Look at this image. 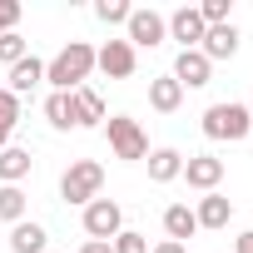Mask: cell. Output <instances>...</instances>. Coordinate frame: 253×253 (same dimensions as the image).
Masks as SVG:
<instances>
[{"instance_id": "1", "label": "cell", "mask_w": 253, "mask_h": 253, "mask_svg": "<svg viewBox=\"0 0 253 253\" xmlns=\"http://www.w3.org/2000/svg\"><path fill=\"white\" fill-rule=\"evenodd\" d=\"M89 70H94V45L70 40V45L45 65V84H55V94H75V89L89 80Z\"/></svg>"}, {"instance_id": "2", "label": "cell", "mask_w": 253, "mask_h": 253, "mask_svg": "<svg viewBox=\"0 0 253 253\" xmlns=\"http://www.w3.org/2000/svg\"><path fill=\"white\" fill-rule=\"evenodd\" d=\"M248 129H253L248 104H209V109H204V134H209V139L238 144V139H248Z\"/></svg>"}, {"instance_id": "3", "label": "cell", "mask_w": 253, "mask_h": 253, "mask_svg": "<svg viewBox=\"0 0 253 253\" xmlns=\"http://www.w3.org/2000/svg\"><path fill=\"white\" fill-rule=\"evenodd\" d=\"M99 189H104V169L94 159H75L65 169V179H60V199L65 204H94Z\"/></svg>"}, {"instance_id": "4", "label": "cell", "mask_w": 253, "mask_h": 253, "mask_svg": "<svg viewBox=\"0 0 253 253\" xmlns=\"http://www.w3.org/2000/svg\"><path fill=\"white\" fill-rule=\"evenodd\" d=\"M104 134H109V149H114L124 164L149 159V139H144V129H139V119H129V114H114V119H104Z\"/></svg>"}, {"instance_id": "5", "label": "cell", "mask_w": 253, "mask_h": 253, "mask_svg": "<svg viewBox=\"0 0 253 253\" xmlns=\"http://www.w3.org/2000/svg\"><path fill=\"white\" fill-rule=\"evenodd\" d=\"M119 228H124V209H119L114 199H94V204H84V233H89V238L109 243Z\"/></svg>"}, {"instance_id": "6", "label": "cell", "mask_w": 253, "mask_h": 253, "mask_svg": "<svg viewBox=\"0 0 253 253\" xmlns=\"http://www.w3.org/2000/svg\"><path fill=\"white\" fill-rule=\"evenodd\" d=\"M164 25H169V40H179L184 50H199V45H204V30H209L204 15H199V5H179Z\"/></svg>"}, {"instance_id": "7", "label": "cell", "mask_w": 253, "mask_h": 253, "mask_svg": "<svg viewBox=\"0 0 253 253\" xmlns=\"http://www.w3.org/2000/svg\"><path fill=\"white\" fill-rule=\"evenodd\" d=\"M94 65H99L109 80H129V75H134V45H129V40H104V45L94 50Z\"/></svg>"}, {"instance_id": "8", "label": "cell", "mask_w": 253, "mask_h": 253, "mask_svg": "<svg viewBox=\"0 0 253 253\" xmlns=\"http://www.w3.org/2000/svg\"><path fill=\"white\" fill-rule=\"evenodd\" d=\"M124 25H129V45H144V50H154V45L169 40V25H164L159 10H134Z\"/></svg>"}, {"instance_id": "9", "label": "cell", "mask_w": 253, "mask_h": 253, "mask_svg": "<svg viewBox=\"0 0 253 253\" xmlns=\"http://www.w3.org/2000/svg\"><path fill=\"white\" fill-rule=\"evenodd\" d=\"M179 179H189V189H204V194H213V189L223 184V159H213V154H189Z\"/></svg>"}, {"instance_id": "10", "label": "cell", "mask_w": 253, "mask_h": 253, "mask_svg": "<svg viewBox=\"0 0 253 253\" xmlns=\"http://www.w3.org/2000/svg\"><path fill=\"white\" fill-rule=\"evenodd\" d=\"M199 55H204L209 65H213V60H233V55H238V30H233V20H228V25H209Z\"/></svg>"}, {"instance_id": "11", "label": "cell", "mask_w": 253, "mask_h": 253, "mask_svg": "<svg viewBox=\"0 0 253 253\" xmlns=\"http://www.w3.org/2000/svg\"><path fill=\"white\" fill-rule=\"evenodd\" d=\"M184 89H204L209 84V75H213V65L199 55V50H179V60H174V70H169Z\"/></svg>"}, {"instance_id": "12", "label": "cell", "mask_w": 253, "mask_h": 253, "mask_svg": "<svg viewBox=\"0 0 253 253\" xmlns=\"http://www.w3.org/2000/svg\"><path fill=\"white\" fill-rule=\"evenodd\" d=\"M194 218H199V228H228V218H233V199H223V194L213 189V194L199 199Z\"/></svg>"}, {"instance_id": "13", "label": "cell", "mask_w": 253, "mask_h": 253, "mask_svg": "<svg viewBox=\"0 0 253 253\" xmlns=\"http://www.w3.org/2000/svg\"><path fill=\"white\" fill-rule=\"evenodd\" d=\"M35 84H45V60H35V55H25L20 65H10V84H5V89H10L15 99H20V94H30Z\"/></svg>"}, {"instance_id": "14", "label": "cell", "mask_w": 253, "mask_h": 253, "mask_svg": "<svg viewBox=\"0 0 253 253\" xmlns=\"http://www.w3.org/2000/svg\"><path fill=\"white\" fill-rule=\"evenodd\" d=\"M164 233H169L174 243H184V248H189V238L199 233L194 209H189V204H169V209H164Z\"/></svg>"}, {"instance_id": "15", "label": "cell", "mask_w": 253, "mask_h": 253, "mask_svg": "<svg viewBox=\"0 0 253 253\" xmlns=\"http://www.w3.org/2000/svg\"><path fill=\"white\" fill-rule=\"evenodd\" d=\"M10 253H50V233L40 223H10Z\"/></svg>"}, {"instance_id": "16", "label": "cell", "mask_w": 253, "mask_h": 253, "mask_svg": "<svg viewBox=\"0 0 253 253\" xmlns=\"http://www.w3.org/2000/svg\"><path fill=\"white\" fill-rule=\"evenodd\" d=\"M149 104H154L159 114H174V109L184 104V84H179L174 75H159V80H149Z\"/></svg>"}, {"instance_id": "17", "label": "cell", "mask_w": 253, "mask_h": 253, "mask_svg": "<svg viewBox=\"0 0 253 253\" xmlns=\"http://www.w3.org/2000/svg\"><path fill=\"white\" fill-rule=\"evenodd\" d=\"M184 174V154L179 149H149V179L154 184H169Z\"/></svg>"}, {"instance_id": "18", "label": "cell", "mask_w": 253, "mask_h": 253, "mask_svg": "<svg viewBox=\"0 0 253 253\" xmlns=\"http://www.w3.org/2000/svg\"><path fill=\"white\" fill-rule=\"evenodd\" d=\"M75 114H80V129H94V124H104V99L89 84H80L75 89Z\"/></svg>"}, {"instance_id": "19", "label": "cell", "mask_w": 253, "mask_h": 253, "mask_svg": "<svg viewBox=\"0 0 253 253\" xmlns=\"http://www.w3.org/2000/svg\"><path fill=\"white\" fill-rule=\"evenodd\" d=\"M30 179V149H0V184H20Z\"/></svg>"}, {"instance_id": "20", "label": "cell", "mask_w": 253, "mask_h": 253, "mask_svg": "<svg viewBox=\"0 0 253 253\" xmlns=\"http://www.w3.org/2000/svg\"><path fill=\"white\" fill-rule=\"evenodd\" d=\"M45 119L55 129H80V114H75V94H50L45 99Z\"/></svg>"}, {"instance_id": "21", "label": "cell", "mask_w": 253, "mask_h": 253, "mask_svg": "<svg viewBox=\"0 0 253 253\" xmlns=\"http://www.w3.org/2000/svg\"><path fill=\"white\" fill-rule=\"evenodd\" d=\"M25 189L20 184H0V218H5V223H20L25 218Z\"/></svg>"}, {"instance_id": "22", "label": "cell", "mask_w": 253, "mask_h": 253, "mask_svg": "<svg viewBox=\"0 0 253 253\" xmlns=\"http://www.w3.org/2000/svg\"><path fill=\"white\" fill-rule=\"evenodd\" d=\"M25 55H30V45H25V35H20V30L0 35V65H20Z\"/></svg>"}, {"instance_id": "23", "label": "cell", "mask_w": 253, "mask_h": 253, "mask_svg": "<svg viewBox=\"0 0 253 253\" xmlns=\"http://www.w3.org/2000/svg\"><path fill=\"white\" fill-rule=\"evenodd\" d=\"M94 15L104 25H124V20L134 15V5H124V0H94Z\"/></svg>"}, {"instance_id": "24", "label": "cell", "mask_w": 253, "mask_h": 253, "mask_svg": "<svg viewBox=\"0 0 253 253\" xmlns=\"http://www.w3.org/2000/svg\"><path fill=\"white\" fill-rule=\"evenodd\" d=\"M109 248H114V253H149V238L134 233V228H119V233L109 238Z\"/></svg>"}, {"instance_id": "25", "label": "cell", "mask_w": 253, "mask_h": 253, "mask_svg": "<svg viewBox=\"0 0 253 253\" xmlns=\"http://www.w3.org/2000/svg\"><path fill=\"white\" fill-rule=\"evenodd\" d=\"M228 10H233V0H204V5H199L204 25H228Z\"/></svg>"}, {"instance_id": "26", "label": "cell", "mask_w": 253, "mask_h": 253, "mask_svg": "<svg viewBox=\"0 0 253 253\" xmlns=\"http://www.w3.org/2000/svg\"><path fill=\"white\" fill-rule=\"evenodd\" d=\"M0 124H10V129L20 124V99H15L10 89H0Z\"/></svg>"}, {"instance_id": "27", "label": "cell", "mask_w": 253, "mask_h": 253, "mask_svg": "<svg viewBox=\"0 0 253 253\" xmlns=\"http://www.w3.org/2000/svg\"><path fill=\"white\" fill-rule=\"evenodd\" d=\"M20 25V5H15V0H0V35H10Z\"/></svg>"}, {"instance_id": "28", "label": "cell", "mask_w": 253, "mask_h": 253, "mask_svg": "<svg viewBox=\"0 0 253 253\" xmlns=\"http://www.w3.org/2000/svg\"><path fill=\"white\" fill-rule=\"evenodd\" d=\"M149 253H189V248H184V243H174V238H164V243H154Z\"/></svg>"}, {"instance_id": "29", "label": "cell", "mask_w": 253, "mask_h": 253, "mask_svg": "<svg viewBox=\"0 0 253 253\" xmlns=\"http://www.w3.org/2000/svg\"><path fill=\"white\" fill-rule=\"evenodd\" d=\"M233 253H253V228H248V233H238V238H233Z\"/></svg>"}, {"instance_id": "30", "label": "cell", "mask_w": 253, "mask_h": 253, "mask_svg": "<svg viewBox=\"0 0 253 253\" xmlns=\"http://www.w3.org/2000/svg\"><path fill=\"white\" fill-rule=\"evenodd\" d=\"M80 253H114V248H109V243H99V238H84V248H80Z\"/></svg>"}, {"instance_id": "31", "label": "cell", "mask_w": 253, "mask_h": 253, "mask_svg": "<svg viewBox=\"0 0 253 253\" xmlns=\"http://www.w3.org/2000/svg\"><path fill=\"white\" fill-rule=\"evenodd\" d=\"M248 114H253V99H248Z\"/></svg>"}, {"instance_id": "32", "label": "cell", "mask_w": 253, "mask_h": 253, "mask_svg": "<svg viewBox=\"0 0 253 253\" xmlns=\"http://www.w3.org/2000/svg\"><path fill=\"white\" fill-rule=\"evenodd\" d=\"M50 253H55V248H50Z\"/></svg>"}]
</instances>
